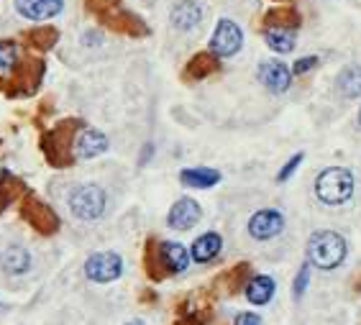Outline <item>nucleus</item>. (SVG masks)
Returning <instances> with one entry per match:
<instances>
[{"mask_svg": "<svg viewBox=\"0 0 361 325\" xmlns=\"http://www.w3.org/2000/svg\"><path fill=\"white\" fill-rule=\"evenodd\" d=\"M307 259L318 269H336L346 259V241L336 231H318L307 241Z\"/></svg>", "mask_w": 361, "mask_h": 325, "instance_id": "1", "label": "nucleus"}, {"mask_svg": "<svg viewBox=\"0 0 361 325\" xmlns=\"http://www.w3.org/2000/svg\"><path fill=\"white\" fill-rule=\"evenodd\" d=\"M354 174L343 169V166H331L323 169L315 180V195L320 202L326 205H343L346 200H351L354 195Z\"/></svg>", "mask_w": 361, "mask_h": 325, "instance_id": "2", "label": "nucleus"}, {"mask_svg": "<svg viewBox=\"0 0 361 325\" xmlns=\"http://www.w3.org/2000/svg\"><path fill=\"white\" fill-rule=\"evenodd\" d=\"M105 190L97 185H80L70 192V210L80 221H97L105 213Z\"/></svg>", "mask_w": 361, "mask_h": 325, "instance_id": "3", "label": "nucleus"}, {"mask_svg": "<svg viewBox=\"0 0 361 325\" xmlns=\"http://www.w3.org/2000/svg\"><path fill=\"white\" fill-rule=\"evenodd\" d=\"M123 274V259L116 251H97L85 262V277L90 282L105 284Z\"/></svg>", "mask_w": 361, "mask_h": 325, "instance_id": "4", "label": "nucleus"}, {"mask_svg": "<svg viewBox=\"0 0 361 325\" xmlns=\"http://www.w3.org/2000/svg\"><path fill=\"white\" fill-rule=\"evenodd\" d=\"M241 44H243V34H241V28H238V23L228 21V18L218 21L216 34L210 39V51H213V54L233 56L238 49H241Z\"/></svg>", "mask_w": 361, "mask_h": 325, "instance_id": "5", "label": "nucleus"}, {"mask_svg": "<svg viewBox=\"0 0 361 325\" xmlns=\"http://www.w3.org/2000/svg\"><path fill=\"white\" fill-rule=\"evenodd\" d=\"M282 228H285V218H282L279 210H271V208L259 210V213L251 215L249 221V233L257 241H269V238L282 233Z\"/></svg>", "mask_w": 361, "mask_h": 325, "instance_id": "6", "label": "nucleus"}, {"mask_svg": "<svg viewBox=\"0 0 361 325\" xmlns=\"http://www.w3.org/2000/svg\"><path fill=\"white\" fill-rule=\"evenodd\" d=\"M108 149V136L97 128H82V131L75 136V144H72V157L77 159H92L97 154H103Z\"/></svg>", "mask_w": 361, "mask_h": 325, "instance_id": "7", "label": "nucleus"}, {"mask_svg": "<svg viewBox=\"0 0 361 325\" xmlns=\"http://www.w3.org/2000/svg\"><path fill=\"white\" fill-rule=\"evenodd\" d=\"M200 205L192 200V197H182V200H177L172 205V210H169L167 215V223H169V228L174 231H190L195 226V223L200 221Z\"/></svg>", "mask_w": 361, "mask_h": 325, "instance_id": "8", "label": "nucleus"}, {"mask_svg": "<svg viewBox=\"0 0 361 325\" xmlns=\"http://www.w3.org/2000/svg\"><path fill=\"white\" fill-rule=\"evenodd\" d=\"M259 80L269 92H285L292 85V72L282 62H264L259 64Z\"/></svg>", "mask_w": 361, "mask_h": 325, "instance_id": "9", "label": "nucleus"}, {"mask_svg": "<svg viewBox=\"0 0 361 325\" xmlns=\"http://www.w3.org/2000/svg\"><path fill=\"white\" fill-rule=\"evenodd\" d=\"M62 0H16V11L28 21H44L62 11Z\"/></svg>", "mask_w": 361, "mask_h": 325, "instance_id": "10", "label": "nucleus"}, {"mask_svg": "<svg viewBox=\"0 0 361 325\" xmlns=\"http://www.w3.org/2000/svg\"><path fill=\"white\" fill-rule=\"evenodd\" d=\"M264 39L269 44V49L279 51V54H287L295 49V26L292 23H271L267 26Z\"/></svg>", "mask_w": 361, "mask_h": 325, "instance_id": "11", "label": "nucleus"}, {"mask_svg": "<svg viewBox=\"0 0 361 325\" xmlns=\"http://www.w3.org/2000/svg\"><path fill=\"white\" fill-rule=\"evenodd\" d=\"M159 259L161 264L167 266V271H172V274H180V271L188 269L190 264V254L188 249L182 246V243L177 241H164L159 246Z\"/></svg>", "mask_w": 361, "mask_h": 325, "instance_id": "12", "label": "nucleus"}, {"mask_svg": "<svg viewBox=\"0 0 361 325\" xmlns=\"http://www.w3.org/2000/svg\"><path fill=\"white\" fill-rule=\"evenodd\" d=\"M172 23L177 28H182V31H190V28H195L197 23L202 21V8L200 3H195V0H182V3H177V6L172 8Z\"/></svg>", "mask_w": 361, "mask_h": 325, "instance_id": "13", "label": "nucleus"}, {"mask_svg": "<svg viewBox=\"0 0 361 325\" xmlns=\"http://www.w3.org/2000/svg\"><path fill=\"white\" fill-rule=\"evenodd\" d=\"M0 266L6 274H26L31 269V254L23 246H8L0 256Z\"/></svg>", "mask_w": 361, "mask_h": 325, "instance_id": "14", "label": "nucleus"}, {"mask_svg": "<svg viewBox=\"0 0 361 325\" xmlns=\"http://www.w3.org/2000/svg\"><path fill=\"white\" fill-rule=\"evenodd\" d=\"M223 249V238L218 233H202L197 241L192 243V259L197 264L213 262Z\"/></svg>", "mask_w": 361, "mask_h": 325, "instance_id": "15", "label": "nucleus"}, {"mask_svg": "<svg viewBox=\"0 0 361 325\" xmlns=\"http://www.w3.org/2000/svg\"><path fill=\"white\" fill-rule=\"evenodd\" d=\"M180 180H182V185H188V187L208 190V187H213V185L221 182V172L208 169V166H192V169H182Z\"/></svg>", "mask_w": 361, "mask_h": 325, "instance_id": "16", "label": "nucleus"}, {"mask_svg": "<svg viewBox=\"0 0 361 325\" xmlns=\"http://www.w3.org/2000/svg\"><path fill=\"white\" fill-rule=\"evenodd\" d=\"M26 218L31 221L34 228H39L42 233H51L59 228V218L54 215V210L47 208L44 202H31V208L26 210Z\"/></svg>", "mask_w": 361, "mask_h": 325, "instance_id": "17", "label": "nucleus"}, {"mask_svg": "<svg viewBox=\"0 0 361 325\" xmlns=\"http://www.w3.org/2000/svg\"><path fill=\"white\" fill-rule=\"evenodd\" d=\"M274 290H277L274 279L267 277V274H259V277H254L246 284V300L251 305H267L274 298Z\"/></svg>", "mask_w": 361, "mask_h": 325, "instance_id": "18", "label": "nucleus"}, {"mask_svg": "<svg viewBox=\"0 0 361 325\" xmlns=\"http://www.w3.org/2000/svg\"><path fill=\"white\" fill-rule=\"evenodd\" d=\"M336 85H338V92L343 97H359L361 95V67L359 64H351V67H346V70L341 72Z\"/></svg>", "mask_w": 361, "mask_h": 325, "instance_id": "19", "label": "nucleus"}, {"mask_svg": "<svg viewBox=\"0 0 361 325\" xmlns=\"http://www.w3.org/2000/svg\"><path fill=\"white\" fill-rule=\"evenodd\" d=\"M18 59V47L13 42H0V67L3 70H11Z\"/></svg>", "mask_w": 361, "mask_h": 325, "instance_id": "20", "label": "nucleus"}, {"mask_svg": "<svg viewBox=\"0 0 361 325\" xmlns=\"http://www.w3.org/2000/svg\"><path fill=\"white\" fill-rule=\"evenodd\" d=\"M307 279H310V266H307V264H302V269L298 271V279H295V298H298V300L305 295Z\"/></svg>", "mask_w": 361, "mask_h": 325, "instance_id": "21", "label": "nucleus"}, {"mask_svg": "<svg viewBox=\"0 0 361 325\" xmlns=\"http://www.w3.org/2000/svg\"><path fill=\"white\" fill-rule=\"evenodd\" d=\"M300 161H302V154H295V157H292V159L285 164V169H282V172L277 174V182L290 180L292 174H295V169H298V166H300Z\"/></svg>", "mask_w": 361, "mask_h": 325, "instance_id": "22", "label": "nucleus"}, {"mask_svg": "<svg viewBox=\"0 0 361 325\" xmlns=\"http://www.w3.org/2000/svg\"><path fill=\"white\" fill-rule=\"evenodd\" d=\"M318 64V56H305V59H298L295 62V67H292V72L295 75H305V72H310Z\"/></svg>", "mask_w": 361, "mask_h": 325, "instance_id": "23", "label": "nucleus"}, {"mask_svg": "<svg viewBox=\"0 0 361 325\" xmlns=\"http://www.w3.org/2000/svg\"><path fill=\"white\" fill-rule=\"evenodd\" d=\"M236 325H262V318L257 312H241L236 318Z\"/></svg>", "mask_w": 361, "mask_h": 325, "instance_id": "24", "label": "nucleus"}, {"mask_svg": "<svg viewBox=\"0 0 361 325\" xmlns=\"http://www.w3.org/2000/svg\"><path fill=\"white\" fill-rule=\"evenodd\" d=\"M126 325H144L141 320H131V323H126Z\"/></svg>", "mask_w": 361, "mask_h": 325, "instance_id": "25", "label": "nucleus"}, {"mask_svg": "<svg viewBox=\"0 0 361 325\" xmlns=\"http://www.w3.org/2000/svg\"><path fill=\"white\" fill-rule=\"evenodd\" d=\"M359 123H361V113H359Z\"/></svg>", "mask_w": 361, "mask_h": 325, "instance_id": "26", "label": "nucleus"}]
</instances>
